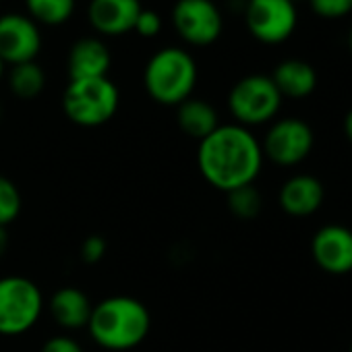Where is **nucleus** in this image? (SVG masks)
Wrapping results in <instances>:
<instances>
[{
	"instance_id": "obj_1",
	"label": "nucleus",
	"mask_w": 352,
	"mask_h": 352,
	"mask_svg": "<svg viewBox=\"0 0 352 352\" xmlns=\"http://www.w3.org/2000/svg\"><path fill=\"white\" fill-rule=\"evenodd\" d=\"M197 166L214 189L230 193L253 185L261 174V143L247 126L236 122L220 124L212 135L199 141Z\"/></svg>"
},
{
	"instance_id": "obj_2",
	"label": "nucleus",
	"mask_w": 352,
	"mask_h": 352,
	"mask_svg": "<svg viewBox=\"0 0 352 352\" xmlns=\"http://www.w3.org/2000/svg\"><path fill=\"white\" fill-rule=\"evenodd\" d=\"M151 329L147 307L133 296H108L94 305L87 331L108 352H126L139 346Z\"/></svg>"
},
{
	"instance_id": "obj_3",
	"label": "nucleus",
	"mask_w": 352,
	"mask_h": 352,
	"mask_svg": "<svg viewBox=\"0 0 352 352\" xmlns=\"http://www.w3.org/2000/svg\"><path fill=\"white\" fill-rule=\"evenodd\" d=\"M197 85V63L185 50L168 46L149 56L143 69L147 96L162 106H179L191 98Z\"/></svg>"
},
{
	"instance_id": "obj_4",
	"label": "nucleus",
	"mask_w": 352,
	"mask_h": 352,
	"mask_svg": "<svg viewBox=\"0 0 352 352\" xmlns=\"http://www.w3.org/2000/svg\"><path fill=\"white\" fill-rule=\"evenodd\" d=\"M120 106V91L108 77L69 81L63 94L67 118L79 126L96 129L114 118Z\"/></svg>"
},
{
	"instance_id": "obj_5",
	"label": "nucleus",
	"mask_w": 352,
	"mask_h": 352,
	"mask_svg": "<svg viewBox=\"0 0 352 352\" xmlns=\"http://www.w3.org/2000/svg\"><path fill=\"white\" fill-rule=\"evenodd\" d=\"M44 294L23 276L0 278V336H21L42 317Z\"/></svg>"
},
{
	"instance_id": "obj_6",
	"label": "nucleus",
	"mask_w": 352,
	"mask_h": 352,
	"mask_svg": "<svg viewBox=\"0 0 352 352\" xmlns=\"http://www.w3.org/2000/svg\"><path fill=\"white\" fill-rule=\"evenodd\" d=\"M282 96L270 75H247L239 79L228 94V110L241 126H259L276 118Z\"/></svg>"
},
{
	"instance_id": "obj_7",
	"label": "nucleus",
	"mask_w": 352,
	"mask_h": 352,
	"mask_svg": "<svg viewBox=\"0 0 352 352\" xmlns=\"http://www.w3.org/2000/svg\"><path fill=\"white\" fill-rule=\"evenodd\" d=\"M245 23L257 42L276 46L296 32L298 11L292 0H247Z\"/></svg>"
},
{
	"instance_id": "obj_8",
	"label": "nucleus",
	"mask_w": 352,
	"mask_h": 352,
	"mask_svg": "<svg viewBox=\"0 0 352 352\" xmlns=\"http://www.w3.org/2000/svg\"><path fill=\"white\" fill-rule=\"evenodd\" d=\"M315 145V135L309 122L302 118H280L274 120L261 141V151L263 157L270 162L290 168L309 157Z\"/></svg>"
},
{
	"instance_id": "obj_9",
	"label": "nucleus",
	"mask_w": 352,
	"mask_h": 352,
	"mask_svg": "<svg viewBox=\"0 0 352 352\" xmlns=\"http://www.w3.org/2000/svg\"><path fill=\"white\" fill-rule=\"evenodd\" d=\"M172 25L181 40L191 46L206 48L220 40L224 19L212 0H176L172 9Z\"/></svg>"
},
{
	"instance_id": "obj_10",
	"label": "nucleus",
	"mask_w": 352,
	"mask_h": 352,
	"mask_svg": "<svg viewBox=\"0 0 352 352\" xmlns=\"http://www.w3.org/2000/svg\"><path fill=\"white\" fill-rule=\"evenodd\" d=\"M42 50V32L38 23L19 13L0 15V60L5 65L34 63Z\"/></svg>"
},
{
	"instance_id": "obj_11",
	"label": "nucleus",
	"mask_w": 352,
	"mask_h": 352,
	"mask_svg": "<svg viewBox=\"0 0 352 352\" xmlns=\"http://www.w3.org/2000/svg\"><path fill=\"white\" fill-rule=\"evenodd\" d=\"M311 255L317 267L331 276L352 272V230L342 224L321 226L311 241Z\"/></svg>"
},
{
	"instance_id": "obj_12",
	"label": "nucleus",
	"mask_w": 352,
	"mask_h": 352,
	"mask_svg": "<svg viewBox=\"0 0 352 352\" xmlns=\"http://www.w3.org/2000/svg\"><path fill=\"white\" fill-rule=\"evenodd\" d=\"M141 9V0H89L87 19L100 36L116 38L135 30Z\"/></svg>"
},
{
	"instance_id": "obj_13",
	"label": "nucleus",
	"mask_w": 352,
	"mask_h": 352,
	"mask_svg": "<svg viewBox=\"0 0 352 352\" xmlns=\"http://www.w3.org/2000/svg\"><path fill=\"white\" fill-rule=\"evenodd\" d=\"M325 199L323 183L313 174H294L282 185L278 201L284 214L292 218L313 216Z\"/></svg>"
},
{
	"instance_id": "obj_14",
	"label": "nucleus",
	"mask_w": 352,
	"mask_h": 352,
	"mask_svg": "<svg viewBox=\"0 0 352 352\" xmlns=\"http://www.w3.org/2000/svg\"><path fill=\"white\" fill-rule=\"evenodd\" d=\"M112 56L108 46L100 38H81L73 44L67 56L69 81L108 77Z\"/></svg>"
},
{
	"instance_id": "obj_15",
	"label": "nucleus",
	"mask_w": 352,
	"mask_h": 352,
	"mask_svg": "<svg viewBox=\"0 0 352 352\" xmlns=\"http://www.w3.org/2000/svg\"><path fill=\"white\" fill-rule=\"evenodd\" d=\"M282 98L302 100L309 98L317 87V71L302 58L282 60L270 75Z\"/></svg>"
},
{
	"instance_id": "obj_16",
	"label": "nucleus",
	"mask_w": 352,
	"mask_h": 352,
	"mask_svg": "<svg viewBox=\"0 0 352 352\" xmlns=\"http://www.w3.org/2000/svg\"><path fill=\"white\" fill-rule=\"evenodd\" d=\"M48 309H50L52 319L60 327L81 329V327H87L94 305L83 290H79L75 286H65L52 294Z\"/></svg>"
},
{
	"instance_id": "obj_17",
	"label": "nucleus",
	"mask_w": 352,
	"mask_h": 352,
	"mask_svg": "<svg viewBox=\"0 0 352 352\" xmlns=\"http://www.w3.org/2000/svg\"><path fill=\"white\" fill-rule=\"evenodd\" d=\"M176 124L185 135L201 141L220 126V118L210 102L189 98L176 106Z\"/></svg>"
},
{
	"instance_id": "obj_18",
	"label": "nucleus",
	"mask_w": 352,
	"mask_h": 352,
	"mask_svg": "<svg viewBox=\"0 0 352 352\" xmlns=\"http://www.w3.org/2000/svg\"><path fill=\"white\" fill-rule=\"evenodd\" d=\"M9 87L13 96L21 100H34L46 87V73L36 60L15 65L11 67V73H9Z\"/></svg>"
},
{
	"instance_id": "obj_19",
	"label": "nucleus",
	"mask_w": 352,
	"mask_h": 352,
	"mask_svg": "<svg viewBox=\"0 0 352 352\" xmlns=\"http://www.w3.org/2000/svg\"><path fill=\"white\" fill-rule=\"evenodd\" d=\"M75 0H25L28 17L42 25H63L75 13Z\"/></svg>"
},
{
	"instance_id": "obj_20",
	"label": "nucleus",
	"mask_w": 352,
	"mask_h": 352,
	"mask_svg": "<svg viewBox=\"0 0 352 352\" xmlns=\"http://www.w3.org/2000/svg\"><path fill=\"white\" fill-rule=\"evenodd\" d=\"M226 195H228V210L239 220H253L259 216L263 201H261V193L253 185L234 189Z\"/></svg>"
},
{
	"instance_id": "obj_21",
	"label": "nucleus",
	"mask_w": 352,
	"mask_h": 352,
	"mask_svg": "<svg viewBox=\"0 0 352 352\" xmlns=\"http://www.w3.org/2000/svg\"><path fill=\"white\" fill-rule=\"evenodd\" d=\"M21 208H23L21 191L11 179L0 174V226L7 228L11 222H15L21 214Z\"/></svg>"
},
{
	"instance_id": "obj_22",
	"label": "nucleus",
	"mask_w": 352,
	"mask_h": 352,
	"mask_svg": "<svg viewBox=\"0 0 352 352\" xmlns=\"http://www.w3.org/2000/svg\"><path fill=\"white\" fill-rule=\"evenodd\" d=\"M309 5L323 19H340L352 13V0H309Z\"/></svg>"
},
{
	"instance_id": "obj_23",
	"label": "nucleus",
	"mask_w": 352,
	"mask_h": 352,
	"mask_svg": "<svg viewBox=\"0 0 352 352\" xmlns=\"http://www.w3.org/2000/svg\"><path fill=\"white\" fill-rule=\"evenodd\" d=\"M135 32L141 38H155L162 32V17L153 9H141L135 21Z\"/></svg>"
},
{
	"instance_id": "obj_24",
	"label": "nucleus",
	"mask_w": 352,
	"mask_h": 352,
	"mask_svg": "<svg viewBox=\"0 0 352 352\" xmlns=\"http://www.w3.org/2000/svg\"><path fill=\"white\" fill-rule=\"evenodd\" d=\"M106 249H108L106 241H104L102 236H98V234H91V236H87V239L81 243L79 255H81V259H83L85 263H98V261L104 259Z\"/></svg>"
},
{
	"instance_id": "obj_25",
	"label": "nucleus",
	"mask_w": 352,
	"mask_h": 352,
	"mask_svg": "<svg viewBox=\"0 0 352 352\" xmlns=\"http://www.w3.org/2000/svg\"><path fill=\"white\" fill-rule=\"evenodd\" d=\"M40 352H85V350L71 336H52L44 342Z\"/></svg>"
},
{
	"instance_id": "obj_26",
	"label": "nucleus",
	"mask_w": 352,
	"mask_h": 352,
	"mask_svg": "<svg viewBox=\"0 0 352 352\" xmlns=\"http://www.w3.org/2000/svg\"><path fill=\"white\" fill-rule=\"evenodd\" d=\"M9 249V234H7V228L0 226V257H3Z\"/></svg>"
},
{
	"instance_id": "obj_27",
	"label": "nucleus",
	"mask_w": 352,
	"mask_h": 352,
	"mask_svg": "<svg viewBox=\"0 0 352 352\" xmlns=\"http://www.w3.org/2000/svg\"><path fill=\"white\" fill-rule=\"evenodd\" d=\"M344 133H346V139L352 143V108L348 110V114L344 118Z\"/></svg>"
},
{
	"instance_id": "obj_28",
	"label": "nucleus",
	"mask_w": 352,
	"mask_h": 352,
	"mask_svg": "<svg viewBox=\"0 0 352 352\" xmlns=\"http://www.w3.org/2000/svg\"><path fill=\"white\" fill-rule=\"evenodd\" d=\"M348 48H350V52H352V28H350V32H348Z\"/></svg>"
},
{
	"instance_id": "obj_29",
	"label": "nucleus",
	"mask_w": 352,
	"mask_h": 352,
	"mask_svg": "<svg viewBox=\"0 0 352 352\" xmlns=\"http://www.w3.org/2000/svg\"><path fill=\"white\" fill-rule=\"evenodd\" d=\"M3 71H5V63L0 60V79H3Z\"/></svg>"
},
{
	"instance_id": "obj_30",
	"label": "nucleus",
	"mask_w": 352,
	"mask_h": 352,
	"mask_svg": "<svg viewBox=\"0 0 352 352\" xmlns=\"http://www.w3.org/2000/svg\"><path fill=\"white\" fill-rule=\"evenodd\" d=\"M0 120H3V106H0Z\"/></svg>"
},
{
	"instance_id": "obj_31",
	"label": "nucleus",
	"mask_w": 352,
	"mask_h": 352,
	"mask_svg": "<svg viewBox=\"0 0 352 352\" xmlns=\"http://www.w3.org/2000/svg\"><path fill=\"white\" fill-rule=\"evenodd\" d=\"M292 3H294V5H296V3H298V0H292Z\"/></svg>"
},
{
	"instance_id": "obj_32",
	"label": "nucleus",
	"mask_w": 352,
	"mask_h": 352,
	"mask_svg": "<svg viewBox=\"0 0 352 352\" xmlns=\"http://www.w3.org/2000/svg\"><path fill=\"white\" fill-rule=\"evenodd\" d=\"M350 352H352V344H350Z\"/></svg>"
}]
</instances>
